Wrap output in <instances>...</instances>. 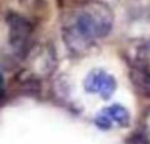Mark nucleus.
I'll return each instance as SVG.
<instances>
[{"instance_id": "7", "label": "nucleus", "mask_w": 150, "mask_h": 144, "mask_svg": "<svg viewBox=\"0 0 150 144\" xmlns=\"http://www.w3.org/2000/svg\"><path fill=\"white\" fill-rule=\"evenodd\" d=\"M93 122H95L96 126H98L100 130H103V131H108V130H111L112 124H113V122H112L111 118L104 113V110H101L100 113L95 116V120Z\"/></svg>"}, {"instance_id": "1", "label": "nucleus", "mask_w": 150, "mask_h": 144, "mask_svg": "<svg viewBox=\"0 0 150 144\" xmlns=\"http://www.w3.org/2000/svg\"><path fill=\"white\" fill-rule=\"evenodd\" d=\"M113 26V13L101 1H91L75 12L73 21L63 28V40L74 53L87 50L96 38L108 36Z\"/></svg>"}, {"instance_id": "4", "label": "nucleus", "mask_w": 150, "mask_h": 144, "mask_svg": "<svg viewBox=\"0 0 150 144\" xmlns=\"http://www.w3.org/2000/svg\"><path fill=\"white\" fill-rule=\"evenodd\" d=\"M129 78L134 90L144 98H150V71L140 66H132L129 70Z\"/></svg>"}, {"instance_id": "5", "label": "nucleus", "mask_w": 150, "mask_h": 144, "mask_svg": "<svg viewBox=\"0 0 150 144\" xmlns=\"http://www.w3.org/2000/svg\"><path fill=\"white\" fill-rule=\"evenodd\" d=\"M104 113L111 118L113 123H116L120 127H128L130 124V114L122 105L115 103V105L109 106V107L103 108Z\"/></svg>"}, {"instance_id": "9", "label": "nucleus", "mask_w": 150, "mask_h": 144, "mask_svg": "<svg viewBox=\"0 0 150 144\" xmlns=\"http://www.w3.org/2000/svg\"><path fill=\"white\" fill-rule=\"evenodd\" d=\"M4 91V77H3L1 71H0V94Z\"/></svg>"}, {"instance_id": "6", "label": "nucleus", "mask_w": 150, "mask_h": 144, "mask_svg": "<svg viewBox=\"0 0 150 144\" xmlns=\"http://www.w3.org/2000/svg\"><path fill=\"white\" fill-rule=\"evenodd\" d=\"M136 66H140L150 71V42L138 46L136 54Z\"/></svg>"}, {"instance_id": "2", "label": "nucleus", "mask_w": 150, "mask_h": 144, "mask_svg": "<svg viewBox=\"0 0 150 144\" xmlns=\"http://www.w3.org/2000/svg\"><path fill=\"white\" fill-rule=\"evenodd\" d=\"M8 41L17 54H26L30 49V36L33 32L30 21L16 12H9L7 16Z\"/></svg>"}, {"instance_id": "8", "label": "nucleus", "mask_w": 150, "mask_h": 144, "mask_svg": "<svg viewBox=\"0 0 150 144\" xmlns=\"http://www.w3.org/2000/svg\"><path fill=\"white\" fill-rule=\"evenodd\" d=\"M127 144H149V138L144 132H134L127 139Z\"/></svg>"}, {"instance_id": "3", "label": "nucleus", "mask_w": 150, "mask_h": 144, "mask_svg": "<svg viewBox=\"0 0 150 144\" xmlns=\"http://www.w3.org/2000/svg\"><path fill=\"white\" fill-rule=\"evenodd\" d=\"M83 87L90 94L100 95L101 99L107 101L115 94L117 89V82L112 74L107 73L103 69H92L86 76Z\"/></svg>"}]
</instances>
